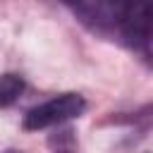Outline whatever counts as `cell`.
<instances>
[{
	"mask_svg": "<svg viewBox=\"0 0 153 153\" xmlns=\"http://www.w3.org/2000/svg\"><path fill=\"white\" fill-rule=\"evenodd\" d=\"M86 24L100 31H115L124 43L148 55L151 43V0H62Z\"/></svg>",
	"mask_w": 153,
	"mask_h": 153,
	"instance_id": "1",
	"label": "cell"
},
{
	"mask_svg": "<svg viewBox=\"0 0 153 153\" xmlns=\"http://www.w3.org/2000/svg\"><path fill=\"white\" fill-rule=\"evenodd\" d=\"M86 110V100L81 93H60V96H53L50 100L31 108L24 120H22V127L26 131H38V129H45V127H55V124H62L67 120H74L79 117L81 112Z\"/></svg>",
	"mask_w": 153,
	"mask_h": 153,
	"instance_id": "2",
	"label": "cell"
},
{
	"mask_svg": "<svg viewBox=\"0 0 153 153\" xmlns=\"http://www.w3.org/2000/svg\"><path fill=\"white\" fill-rule=\"evenodd\" d=\"M26 84H24V76L14 74V72H7V74H0V108H10L19 100V96L24 93Z\"/></svg>",
	"mask_w": 153,
	"mask_h": 153,
	"instance_id": "3",
	"label": "cell"
},
{
	"mask_svg": "<svg viewBox=\"0 0 153 153\" xmlns=\"http://www.w3.org/2000/svg\"><path fill=\"white\" fill-rule=\"evenodd\" d=\"M2 153H22V151H14V148H7V151H2Z\"/></svg>",
	"mask_w": 153,
	"mask_h": 153,
	"instance_id": "4",
	"label": "cell"
}]
</instances>
